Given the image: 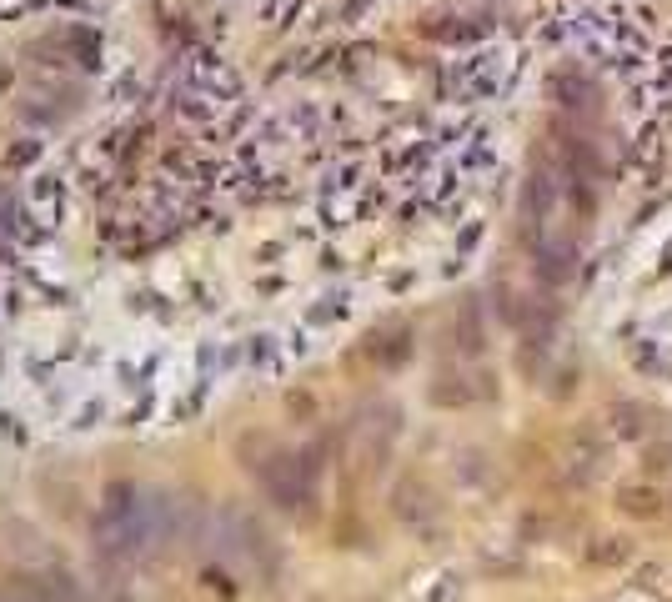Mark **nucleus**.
<instances>
[{"label": "nucleus", "mask_w": 672, "mask_h": 602, "mask_svg": "<svg viewBox=\"0 0 672 602\" xmlns=\"http://www.w3.org/2000/svg\"><path fill=\"white\" fill-rule=\"evenodd\" d=\"M0 602H11V597H6V592H0Z\"/></svg>", "instance_id": "7ed1b4c3"}, {"label": "nucleus", "mask_w": 672, "mask_h": 602, "mask_svg": "<svg viewBox=\"0 0 672 602\" xmlns=\"http://www.w3.org/2000/svg\"><path fill=\"white\" fill-rule=\"evenodd\" d=\"M261 482H266V492H271L281 507L311 502V467H306L301 457H276V462H266V467H261Z\"/></svg>", "instance_id": "f03ea898"}, {"label": "nucleus", "mask_w": 672, "mask_h": 602, "mask_svg": "<svg viewBox=\"0 0 672 602\" xmlns=\"http://www.w3.org/2000/svg\"><path fill=\"white\" fill-rule=\"evenodd\" d=\"M166 532H171V507L161 497H146L131 487H116L96 517V542L111 557H136V552L156 547Z\"/></svg>", "instance_id": "f257e3e1"}]
</instances>
